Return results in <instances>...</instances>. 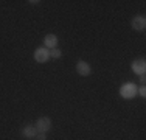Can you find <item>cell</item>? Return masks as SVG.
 Segmentation results:
<instances>
[{
    "label": "cell",
    "instance_id": "1",
    "mask_svg": "<svg viewBox=\"0 0 146 140\" xmlns=\"http://www.w3.org/2000/svg\"><path fill=\"white\" fill-rule=\"evenodd\" d=\"M51 126H53V123H51L50 118L48 117H40V118H37L34 128H36L37 132H44V134H47V132L51 129Z\"/></svg>",
    "mask_w": 146,
    "mask_h": 140
},
{
    "label": "cell",
    "instance_id": "2",
    "mask_svg": "<svg viewBox=\"0 0 146 140\" xmlns=\"http://www.w3.org/2000/svg\"><path fill=\"white\" fill-rule=\"evenodd\" d=\"M34 59H36V62H39V64H45V62L50 59V50L48 48H37L36 51H34Z\"/></svg>",
    "mask_w": 146,
    "mask_h": 140
},
{
    "label": "cell",
    "instance_id": "3",
    "mask_svg": "<svg viewBox=\"0 0 146 140\" xmlns=\"http://www.w3.org/2000/svg\"><path fill=\"white\" fill-rule=\"evenodd\" d=\"M75 67H76L78 75H81V76H89L92 73V69H90L89 62H86V61H78Z\"/></svg>",
    "mask_w": 146,
    "mask_h": 140
},
{
    "label": "cell",
    "instance_id": "4",
    "mask_svg": "<svg viewBox=\"0 0 146 140\" xmlns=\"http://www.w3.org/2000/svg\"><path fill=\"white\" fill-rule=\"evenodd\" d=\"M131 25H132V28H134L135 31H143L146 28V19L143 16H135L134 19H132Z\"/></svg>",
    "mask_w": 146,
    "mask_h": 140
},
{
    "label": "cell",
    "instance_id": "5",
    "mask_svg": "<svg viewBox=\"0 0 146 140\" xmlns=\"http://www.w3.org/2000/svg\"><path fill=\"white\" fill-rule=\"evenodd\" d=\"M145 70H146V65H145V61L143 59H137V61L132 62V72L137 73V75H145Z\"/></svg>",
    "mask_w": 146,
    "mask_h": 140
},
{
    "label": "cell",
    "instance_id": "6",
    "mask_svg": "<svg viewBox=\"0 0 146 140\" xmlns=\"http://www.w3.org/2000/svg\"><path fill=\"white\" fill-rule=\"evenodd\" d=\"M44 45H45V48H56V45H58V37L54 36V34H47V36L44 37Z\"/></svg>",
    "mask_w": 146,
    "mask_h": 140
},
{
    "label": "cell",
    "instance_id": "7",
    "mask_svg": "<svg viewBox=\"0 0 146 140\" xmlns=\"http://www.w3.org/2000/svg\"><path fill=\"white\" fill-rule=\"evenodd\" d=\"M22 134H23V137H27V139H34L37 135V131H36V128H34L33 125H28V126L23 128Z\"/></svg>",
    "mask_w": 146,
    "mask_h": 140
},
{
    "label": "cell",
    "instance_id": "8",
    "mask_svg": "<svg viewBox=\"0 0 146 140\" xmlns=\"http://www.w3.org/2000/svg\"><path fill=\"white\" fill-rule=\"evenodd\" d=\"M61 56H62V51L61 50H58V48H51V50H50V58L59 59Z\"/></svg>",
    "mask_w": 146,
    "mask_h": 140
},
{
    "label": "cell",
    "instance_id": "9",
    "mask_svg": "<svg viewBox=\"0 0 146 140\" xmlns=\"http://www.w3.org/2000/svg\"><path fill=\"white\" fill-rule=\"evenodd\" d=\"M138 95H140V97H146V89H145V86H140V87H138Z\"/></svg>",
    "mask_w": 146,
    "mask_h": 140
},
{
    "label": "cell",
    "instance_id": "10",
    "mask_svg": "<svg viewBox=\"0 0 146 140\" xmlns=\"http://www.w3.org/2000/svg\"><path fill=\"white\" fill-rule=\"evenodd\" d=\"M34 139H36V140H47V135H45L44 132H37V135Z\"/></svg>",
    "mask_w": 146,
    "mask_h": 140
}]
</instances>
